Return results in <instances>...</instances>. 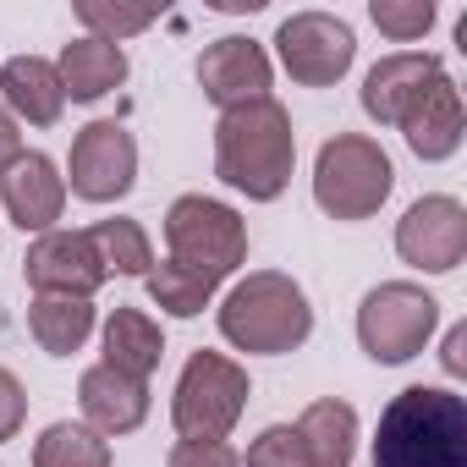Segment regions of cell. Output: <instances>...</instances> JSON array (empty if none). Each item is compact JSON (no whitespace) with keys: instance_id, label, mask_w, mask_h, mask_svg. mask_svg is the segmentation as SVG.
<instances>
[{"instance_id":"19","label":"cell","mask_w":467,"mask_h":467,"mask_svg":"<svg viewBox=\"0 0 467 467\" xmlns=\"http://www.w3.org/2000/svg\"><path fill=\"white\" fill-rule=\"evenodd\" d=\"M160 358H165V330H160L154 314L121 303V308H110V314L99 319V363H105V368H116V374L149 385L154 368H160Z\"/></svg>"},{"instance_id":"2","label":"cell","mask_w":467,"mask_h":467,"mask_svg":"<svg viewBox=\"0 0 467 467\" xmlns=\"http://www.w3.org/2000/svg\"><path fill=\"white\" fill-rule=\"evenodd\" d=\"M374 467H467V396L451 385H407L379 407Z\"/></svg>"},{"instance_id":"10","label":"cell","mask_w":467,"mask_h":467,"mask_svg":"<svg viewBox=\"0 0 467 467\" xmlns=\"http://www.w3.org/2000/svg\"><path fill=\"white\" fill-rule=\"evenodd\" d=\"M396 259L418 275H451L467 265V203L456 192H423L396 220Z\"/></svg>"},{"instance_id":"26","label":"cell","mask_w":467,"mask_h":467,"mask_svg":"<svg viewBox=\"0 0 467 467\" xmlns=\"http://www.w3.org/2000/svg\"><path fill=\"white\" fill-rule=\"evenodd\" d=\"M440 6L434 0H368V23L390 39V45H418L429 39Z\"/></svg>"},{"instance_id":"30","label":"cell","mask_w":467,"mask_h":467,"mask_svg":"<svg viewBox=\"0 0 467 467\" xmlns=\"http://www.w3.org/2000/svg\"><path fill=\"white\" fill-rule=\"evenodd\" d=\"M440 368H445V379H467V319H456L440 336Z\"/></svg>"},{"instance_id":"23","label":"cell","mask_w":467,"mask_h":467,"mask_svg":"<svg viewBox=\"0 0 467 467\" xmlns=\"http://www.w3.org/2000/svg\"><path fill=\"white\" fill-rule=\"evenodd\" d=\"M34 467H116L110 440L94 434L83 418H56L34 440Z\"/></svg>"},{"instance_id":"8","label":"cell","mask_w":467,"mask_h":467,"mask_svg":"<svg viewBox=\"0 0 467 467\" xmlns=\"http://www.w3.org/2000/svg\"><path fill=\"white\" fill-rule=\"evenodd\" d=\"M270 45H275L270 61H281V72H286L297 88H336V83L352 72V61H358V34H352V23L336 17V12H319V6L281 17V28H275Z\"/></svg>"},{"instance_id":"3","label":"cell","mask_w":467,"mask_h":467,"mask_svg":"<svg viewBox=\"0 0 467 467\" xmlns=\"http://www.w3.org/2000/svg\"><path fill=\"white\" fill-rule=\"evenodd\" d=\"M220 341L248 358H286L314 336V303L286 270H248L214 303Z\"/></svg>"},{"instance_id":"5","label":"cell","mask_w":467,"mask_h":467,"mask_svg":"<svg viewBox=\"0 0 467 467\" xmlns=\"http://www.w3.org/2000/svg\"><path fill=\"white\" fill-rule=\"evenodd\" d=\"M165 259L182 270H198L203 281H225L248 265V220L237 203L209 198V192H182L165 209Z\"/></svg>"},{"instance_id":"20","label":"cell","mask_w":467,"mask_h":467,"mask_svg":"<svg viewBox=\"0 0 467 467\" xmlns=\"http://www.w3.org/2000/svg\"><path fill=\"white\" fill-rule=\"evenodd\" d=\"M292 429L303 434L314 467H352V462H358V434H363V423H358V407H352V401L319 396V401H308V407L297 412Z\"/></svg>"},{"instance_id":"28","label":"cell","mask_w":467,"mask_h":467,"mask_svg":"<svg viewBox=\"0 0 467 467\" xmlns=\"http://www.w3.org/2000/svg\"><path fill=\"white\" fill-rule=\"evenodd\" d=\"M165 467H243V451L231 440H176Z\"/></svg>"},{"instance_id":"7","label":"cell","mask_w":467,"mask_h":467,"mask_svg":"<svg viewBox=\"0 0 467 467\" xmlns=\"http://www.w3.org/2000/svg\"><path fill=\"white\" fill-rule=\"evenodd\" d=\"M440 330V297L423 281H379L358 303V347L379 368H401L429 352Z\"/></svg>"},{"instance_id":"22","label":"cell","mask_w":467,"mask_h":467,"mask_svg":"<svg viewBox=\"0 0 467 467\" xmlns=\"http://www.w3.org/2000/svg\"><path fill=\"white\" fill-rule=\"evenodd\" d=\"M88 243H94V254H99L105 281H110V275H121V281H143V275L154 270V243H149L143 220H132V214L94 220V225H88Z\"/></svg>"},{"instance_id":"4","label":"cell","mask_w":467,"mask_h":467,"mask_svg":"<svg viewBox=\"0 0 467 467\" xmlns=\"http://www.w3.org/2000/svg\"><path fill=\"white\" fill-rule=\"evenodd\" d=\"M390 192H396V165L379 149V138L336 132V138L319 143V154H314V203L330 220H341V225L374 220Z\"/></svg>"},{"instance_id":"24","label":"cell","mask_w":467,"mask_h":467,"mask_svg":"<svg viewBox=\"0 0 467 467\" xmlns=\"http://www.w3.org/2000/svg\"><path fill=\"white\" fill-rule=\"evenodd\" d=\"M143 292H149V303L160 308V314H171V319H198L203 308H214V281H203L198 270H182V265H171V259H154V270L143 275Z\"/></svg>"},{"instance_id":"15","label":"cell","mask_w":467,"mask_h":467,"mask_svg":"<svg viewBox=\"0 0 467 467\" xmlns=\"http://www.w3.org/2000/svg\"><path fill=\"white\" fill-rule=\"evenodd\" d=\"M396 132L407 138V149H412L423 165H445V160H456L462 143H467V105H462L456 78L440 72V78L412 99V110L401 116Z\"/></svg>"},{"instance_id":"1","label":"cell","mask_w":467,"mask_h":467,"mask_svg":"<svg viewBox=\"0 0 467 467\" xmlns=\"http://www.w3.org/2000/svg\"><path fill=\"white\" fill-rule=\"evenodd\" d=\"M297 171V127L281 99L225 110L214 121V176L248 203H275Z\"/></svg>"},{"instance_id":"27","label":"cell","mask_w":467,"mask_h":467,"mask_svg":"<svg viewBox=\"0 0 467 467\" xmlns=\"http://www.w3.org/2000/svg\"><path fill=\"white\" fill-rule=\"evenodd\" d=\"M243 467H314V456H308V445H303V434L292 423H265L248 440Z\"/></svg>"},{"instance_id":"18","label":"cell","mask_w":467,"mask_h":467,"mask_svg":"<svg viewBox=\"0 0 467 467\" xmlns=\"http://www.w3.org/2000/svg\"><path fill=\"white\" fill-rule=\"evenodd\" d=\"M0 105L12 110L17 127H56L67 116V88L56 61L45 56H12L0 67Z\"/></svg>"},{"instance_id":"6","label":"cell","mask_w":467,"mask_h":467,"mask_svg":"<svg viewBox=\"0 0 467 467\" xmlns=\"http://www.w3.org/2000/svg\"><path fill=\"white\" fill-rule=\"evenodd\" d=\"M254 396L248 363H237L231 352H209L198 347L171 390V429L176 440H231V429L243 423Z\"/></svg>"},{"instance_id":"11","label":"cell","mask_w":467,"mask_h":467,"mask_svg":"<svg viewBox=\"0 0 467 467\" xmlns=\"http://www.w3.org/2000/svg\"><path fill=\"white\" fill-rule=\"evenodd\" d=\"M192 78L203 88V99L225 116V110H243V105H259V99H275V61L259 39L248 34H220L214 45L198 50L192 61Z\"/></svg>"},{"instance_id":"25","label":"cell","mask_w":467,"mask_h":467,"mask_svg":"<svg viewBox=\"0 0 467 467\" xmlns=\"http://www.w3.org/2000/svg\"><path fill=\"white\" fill-rule=\"evenodd\" d=\"M72 17L83 23V34H88V39L127 45V39L149 34L160 12H154V6H121V0H78V6H72Z\"/></svg>"},{"instance_id":"12","label":"cell","mask_w":467,"mask_h":467,"mask_svg":"<svg viewBox=\"0 0 467 467\" xmlns=\"http://www.w3.org/2000/svg\"><path fill=\"white\" fill-rule=\"evenodd\" d=\"M0 214L23 237H45L67 214V176L45 149H23L12 165H0Z\"/></svg>"},{"instance_id":"14","label":"cell","mask_w":467,"mask_h":467,"mask_svg":"<svg viewBox=\"0 0 467 467\" xmlns=\"http://www.w3.org/2000/svg\"><path fill=\"white\" fill-rule=\"evenodd\" d=\"M445 72V61L434 50H390L379 56L368 72H363V88H358V105L374 127H401V116L412 110V99Z\"/></svg>"},{"instance_id":"31","label":"cell","mask_w":467,"mask_h":467,"mask_svg":"<svg viewBox=\"0 0 467 467\" xmlns=\"http://www.w3.org/2000/svg\"><path fill=\"white\" fill-rule=\"evenodd\" d=\"M23 154V127L12 121V110L6 105H0V165H12Z\"/></svg>"},{"instance_id":"21","label":"cell","mask_w":467,"mask_h":467,"mask_svg":"<svg viewBox=\"0 0 467 467\" xmlns=\"http://www.w3.org/2000/svg\"><path fill=\"white\" fill-rule=\"evenodd\" d=\"M99 330V308L94 297H34L28 303V336L45 358H72L88 347V336Z\"/></svg>"},{"instance_id":"29","label":"cell","mask_w":467,"mask_h":467,"mask_svg":"<svg viewBox=\"0 0 467 467\" xmlns=\"http://www.w3.org/2000/svg\"><path fill=\"white\" fill-rule=\"evenodd\" d=\"M23 423H28V385L12 368H0V445L17 440Z\"/></svg>"},{"instance_id":"16","label":"cell","mask_w":467,"mask_h":467,"mask_svg":"<svg viewBox=\"0 0 467 467\" xmlns=\"http://www.w3.org/2000/svg\"><path fill=\"white\" fill-rule=\"evenodd\" d=\"M78 412L94 434L105 440H121V434H138L149 423V385L143 379H127L105 363H88L78 374Z\"/></svg>"},{"instance_id":"17","label":"cell","mask_w":467,"mask_h":467,"mask_svg":"<svg viewBox=\"0 0 467 467\" xmlns=\"http://www.w3.org/2000/svg\"><path fill=\"white\" fill-rule=\"evenodd\" d=\"M56 72H61V88H67V105H99V99H110L127 83L132 61H127V45L78 34V39L61 45Z\"/></svg>"},{"instance_id":"9","label":"cell","mask_w":467,"mask_h":467,"mask_svg":"<svg viewBox=\"0 0 467 467\" xmlns=\"http://www.w3.org/2000/svg\"><path fill=\"white\" fill-rule=\"evenodd\" d=\"M61 176H67V192L83 203H121L138 187V138L121 121L99 116V121L78 127Z\"/></svg>"},{"instance_id":"13","label":"cell","mask_w":467,"mask_h":467,"mask_svg":"<svg viewBox=\"0 0 467 467\" xmlns=\"http://www.w3.org/2000/svg\"><path fill=\"white\" fill-rule=\"evenodd\" d=\"M23 281L34 286V297H94L105 286L99 254L88 243V231H45L23 254Z\"/></svg>"}]
</instances>
